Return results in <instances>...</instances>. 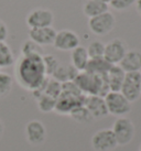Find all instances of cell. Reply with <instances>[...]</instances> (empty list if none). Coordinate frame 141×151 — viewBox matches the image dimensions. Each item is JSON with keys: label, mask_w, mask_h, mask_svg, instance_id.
I'll list each match as a JSON object with an SVG mask.
<instances>
[{"label": "cell", "mask_w": 141, "mask_h": 151, "mask_svg": "<svg viewBox=\"0 0 141 151\" xmlns=\"http://www.w3.org/2000/svg\"><path fill=\"white\" fill-rule=\"evenodd\" d=\"M112 132L117 139L118 146H126L131 142L135 137V126L127 117H118L112 125Z\"/></svg>", "instance_id": "cell-4"}, {"label": "cell", "mask_w": 141, "mask_h": 151, "mask_svg": "<svg viewBox=\"0 0 141 151\" xmlns=\"http://www.w3.org/2000/svg\"><path fill=\"white\" fill-rule=\"evenodd\" d=\"M135 6H136V10H137V12L141 16V0H136Z\"/></svg>", "instance_id": "cell-31"}, {"label": "cell", "mask_w": 141, "mask_h": 151, "mask_svg": "<svg viewBox=\"0 0 141 151\" xmlns=\"http://www.w3.org/2000/svg\"><path fill=\"white\" fill-rule=\"evenodd\" d=\"M119 66L126 73H132V72H140L141 70V52L138 50L128 51L124 59L119 63Z\"/></svg>", "instance_id": "cell-15"}, {"label": "cell", "mask_w": 141, "mask_h": 151, "mask_svg": "<svg viewBox=\"0 0 141 151\" xmlns=\"http://www.w3.org/2000/svg\"><path fill=\"white\" fill-rule=\"evenodd\" d=\"M43 56V55H42ZM42 56H20L14 67V77L18 84L27 91L33 92L40 87L47 76L42 63Z\"/></svg>", "instance_id": "cell-1"}, {"label": "cell", "mask_w": 141, "mask_h": 151, "mask_svg": "<svg viewBox=\"0 0 141 151\" xmlns=\"http://www.w3.org/2000/svg\"><path fill=\"white\" fill-rule=\"evenodd\" d=\"M42 63H43V67H44V72L45 75L49 77L53 75L55 71L58 70L60 62L56 56H54L53 54H44L42 56Z\"/></svg>", "instance_id": "cell-24"}, {"label": "cell", "mask_w": 141, "mask_h": 151, "mask_svg": "<svg viewBox=\"0 0 141 151\" xmlns=\"http://www.w3.org/2000/svg\"><path fill=\"white\" fill-rule=\"evenodd\" d=\"M126 72L119 65H112L110 70L106 74V80L110 92H120L122 83H124Z\"/></svg>", "instance_id": "cell-16"}, {"label": "cell", "mask_w": 141, "mask_h": 151, "mask_svg": "<svg viewBox=\"0 0 141 151\" xmlns=\"http://www.w3.org/2000/svg\"><path fill=\"white\" fill-rule=\"evenodd\" d=\"M4 124H2V122H1V119H0V137L4 134Z\"/></svg>", "instance_id": "cell-32"}, {"label": "cell", "mask_w": 141, "mask_h": 151, "mask_svg": "<svg viewBox=\"0 0 141 151\" xmlns=\"http://www.w3.org/2000/svg\"><path fill=\"white\" fill-rule=\"evenodd\" d=\"M56 31L53 27H46V28H37V29L29 30V38L33 42L37 43L39 45H53L55 40Z\"/></svg>", "instance_id": "cell-14"}, {"label": "cell", "mask_w": 141, "mask_h": 151, "mask_svg": "<svg viewBox=\"0 0 141 151\" xmlns=\"http://www.w3.org/2000/svg\"><path fill=\"white\" fill-rule=\"evenodd\" d=\"M88 62H89V56L86 47L78 45L76 49L70 51V64L78 72L85 71Z\"/></svg>", "instance_id": "cell-18"}, {"label": "cell", "mask_w": 141, "mask_h": 151, "mask_svg": "<svg viewBox=\"0 0 141 151\" xmlns=\"http://www.w3.org/2000/svg\"><path fill=\"white\" fill-rule=\"evenodd\" d=\"M13 84V78L11 75H9L8 73L0 72V94L1 96L7 95L10 93Z\"/></svg>", "instance_id": "cell-28"}, {"label": "cell", "mask_w": 141, "mask_h": 151, "mask_svg": "<svg viewBox=\"0 0 141 151\" xmlns=\"http://www.w3.org/2000/svg\"><path fill=\"white\" fill-rule=\"evenodd\" d=\"M61 93H62V84L56 80H54V78H49L47 77L44 94L58 99V96L61 95Z\"/></svg>", "instance_id": "cell-26"}, {"label": "cell", "mask_w": 141, "mask_h": 151, "mask_svg": "<svg viewBox=\"0 0 141 151\" xmlns=\"http://www.w3.org/2000/svg\"><path fill=\"white\" fill-rule=\"evenodd\" d=\"M54 21L53 12L49 9L37 8L30 11L27 16L25 22L30 29H37V28H46L52 27Z\"/></svg>", "instance_id": "cell-8"}, {"label": "cell", "mask_w": 141, "mask_h": 151, "mask_svg": "<svg viewBox=\"0 0 141 151\" xmlns=\"http://www.w3.org/2000/svg\"><path fill=\"white\" fill-rule=\"evenodd\" d=\"M74 83L77 85L81 92L86 96L98 95L105 97L110 92L106 80V75H95L86 71L79 72L74 80Z\"/></svg>", "instance_id": "cell-2"}, {"label": "cell", "mask_w": 141, "mask_h": 151, "mask_svg": "<svg viewBox=\"0 0 141 151\" xmlns=\"http://www.w3.org/2000/svg\"><path fill=\"white\" fill-rule=\"evenodd\" d=\"M139 151H141V145H140V147H139Z\"/></svg>", "instance_id": "cell-34"}, {"label": "cell", "mask_w": 141, "mask_h": 151, "mask_svg": "<svg viewBox=\"0 0 141 151\" xmlns=\"http://www.w3.org/2000/svg\"><path fill=\"white\" fill-rule=\"evenodd\" d=\"M91 147L95 151H112L118 147V142L112 130L106 128L93 134Z\"/></svg>", "instance_id": "cell-7"}, {"label": "cell", "mask_w": 141, "mask_h": 151, "mask_svg": "<svg viewBox=\"0 0 141 151\" xmlns=\"http://www.w3.org/2000/svg\"><path fill=\"white\" fill-rule=\"evenodd\" d=\"M14 64V55L12 50L6 42H0V68L10 67Z\"/></svg>", "instance_id": "cell-21"}, {"label": "cell", "mask_w": 141, "mask_h": 151, "mask_svg": "<svg viewBox=\"0 0 141 151\" xmlns=\"http://www.w3.org/2000/svg\"><path fill=\"white\" fill-rule=\"evenodd\" d=\"M136 4V0H112L109 6L117 11H124Z\"/></svg>", "instance_id": "cell-29"}, {"label": "cell", "mask_w": 141, "mask_h": 151, "mask_svg": "<svg viewBox=\"0 0 141 151\" xmlns=\"http://www.w3.org/2000/svg\"><path fill=\"white\" fill-rule=\"evenodd\" d=\"M127 52L128 47L124 41L121 39H114L105 44L104 59L112 65H119Z\"/></svg>", "instance_id": "cell-9"}, {"label": "cell", "mask_w": 141, "mask_h": 151, "mask_svg": "<svg viewBox=\"0 0 141 151\" xmlns=\"http://www.w3.org/2000/svg\"><path fill=\"white\" fill-rule=\"evenodd\" d=\"M86 95H70L61 93V95L56 99L55 105V111L61 115H70V111L78 106L84 105Z\"/></svg>", "instance_id": "cell-10"}, {"label": "cell", "mask_w": 141, "mask_h": 151, "mask_svg": "<svg viewBox=\"0 0 141 151\" xmlns=\"http://www.w3.org/2000/svg\"><path fill=\"white\" fill-rule=\"evenodd\" d=\"M115 24L116 18L109 11L88 20V28L96 35H107L115 28Z\"/></svg>", "instance_id": "cell-6"}, {"label": "cell", "mask_w": 141, "mask_h": 151, "mask_svg": "<svg viewBox=\"0 0 141 151\" xmlns=\"http://www.w3.org/2000/svg\"><path fill=\"white\" fill-rule=\"evenodd\" d=\"M70 116L72 117V119H74L75 122H82V124L89 122L91 119H93L89 111L86 109V107L84 105L78 106V107H76V108L73 109V110L70 111Z\"/></svg>", "instance_id": "cell-25"}, {"label": "cell", "mask_w": 141, "mask_h": 151, "mask_svg": "<svg viewBox=\"0 0 141 151\" xmlns=\"http://www.w3.org/2000/svg\"><path fill=\"white\" fill-rule=\"evenodd\" d=\"M89 59H99L104 58L105 53V44L100 41H93L89 43V45L86 47Z\"/></svg>", "instance_id": "cell-27"}, {"label": "cell", "mask_w": 141, "mask_h": 151, "mask_svg": "<svg viewBox=\"0 0 141 151\" xmlns=\"http://www.w3.org/2000/svg\"><path fill=\"white\" fill-rule=\"evenodd\" d=\"M84 106L86 107L93 119H99V118H105L108 114L107 106H106V101L105 98L98 95H89L86 96L85 98V103Z\"/></svg>", "instance_id": "cell-13"}, {"label": "cell", "mask_w": 141, "mask_h": 151, "mask_svg": "<svg viewBox=\"0 0 141 151\" xmlns=\"http://www.w3.org/2000/svg\"><path fill=\"white\" fill-rule=\"evenodd\" d=\"M108 9H109V4L100 2L98 0H86L83 4V12L88 19L107 12Z\"/></svg>", "instance_id": "cell-19"}, {"label": "cell", "mask_w": 141, "mask_h": 151, "mask_svg": "<svg viewBox=\"0 0 141 151\" xmlns=\"http://www.w3.org/2000/svg\"><path fill=\"white\" fill-rule=\"evenodd\" d=\"M25 137L32 146H40L46 139V129L40 120H31L25 126Z\"/></svg>", "instance_id": "cell-12"}, {"label": "cell", "mask_w": 141, "mask_h": 151, "mask_svg": "<svg viewBox=\"0 0 141 151\" xmlns=\"http://www.w3.org/2000/svg\"><path fill=\"white\" fill-rule=\"evenodd\" d=\"M108 114L116 117H124L131 110V103L120 92H109L104 97Z\"/></svg>", "instance_id": "cell-3"}, {"label": "cell", "mask_w": 141, "mask_h": 151, "mask_svg": "<svg viewBox=\"0 0 141 151\" xmlns=\"http://www.w3.org/2000/svg\"><path fill=\"white\" fill-rule=\"evenodd\" d=\"M112 66V64L108 63L104 58L89 59V62H88L85 71L91 73V74H95V75H106Z\"/></svg>", "instance_id": "cell-20"}, {"label": "cell", "mask_w": 141, "mask_h": 151, "mask_svg": "<svg viewBox=\"0 0 141 151\" xmlns=\"http://www.w3.org/2000/svg\"><path fill=\"white\" fill-rule=\"evenodd\" d=\"M79 37L72 30H61L56 32L53 45L60 51H73L79 45Z\"/></svg>", "instance_id": "cell-11"}, {"label": "cell", "mask_w": 141, "mask_h": 151, "mask_svg": "<svg viewBox=\"0 0 141 151\" xmlns=\"http://www.w3.org/2000/svg\"><path fill=\"white\" fill-rule=\"evenodd\" d=\"M98 1H100V2H104V4H109L110 2H112V0H98Z\"/></svg>", "instance_id": "cell-33"}, {"label": "cell", "mask_w": 141, "mask_h": 151, "mask_svg": "<svg viewBox=\"0 0 141 151\" xmlns=\"http://www.w3.org/2000/svg\"><path fill=\"white\" fill-rule=\"evenodd\" d=\"M32 55H44L43 47L32 40H27L21 46V56H32Z\"/></svg>", "instance_id": "cell-22"}, {"label": "cell", "mask_w": 141, "mask_h": 151, "mask_svg": "<svg viewBox=\"0 0 141 151\" xmlns=\"http://www.w3.org/2000/svg\"><path fill=\"white\" fill-rule=\"evenodd\" d=\"M78 73L79 72L70 63H60L58 70L52 75V78L63 84V83H67V82H73Z\"/></svg>", "instance_id": "cell-17"}, {"label": "cell", "mask_w": 141, "mask_h": 151, "mask_svg": "<svg viewBox=\"0 0 141 151\" xmlns=\"http://www.w3.org/2000/svg\"><path fill=\"white\" fill-rule=\"evenodd\" d=\"M120 93L130 103L136 101L141 96V73H126Z\"/></svg>", "instance_id": "cell-5"}, {"label": "cell", "mask_w": 141, "mask_h": 151, "mask_svg": "<svg viewBox=\"0 0 141 151\" xmlns=\"http://www.w3.org/2000/svg\"><path fill=\"white\" fill-rule=\"evenodd\" d=\"M0 72H1V71H0Z\"/></svg>", "instance_id": "cell-36"}, {"label": "cell", "mask_w": 141, "mask_h": 151, "mask_svg": "<svg viewBox=\"0 0 141 151\" xmlns=\"http://www.w3.org/2000/svg\"><path fill=\"white\" fill-rule=\"evenodd\" d=\"M8 27L0 19V42H6V40L8 38Z\"/></svg>", "instance_id": "cell-30"}, {"label": "cell", "mask_w": 141, "mask_h": 151, "mask_svg": "<svg viewBox=\"0 0 141 151\" xmlns=\"http://www.w3.org/2000/svg\"><path fill=\"white\" fill-rule=\"evenodd\" d=\"M0 96H1V94H0Z\"/></svg>", "instance_id": "cell-35"}, {"label": "cell", "mask_w": 141, "mask_h": 151, "mask_svg": "<svg viewBox=\"0 0 141 151\" xmlns=\"http://www.w3.org/2000/svg\"><path fill=\"white\" fill-rule=\"evenodd\" d=\"M37 108L42 113H51L55 109V105H56V99L53 97L49 96L46 94H43L41 96H39L37 98Z\"/></svg>", "instance_id": "cell-23"}]
</instances>
